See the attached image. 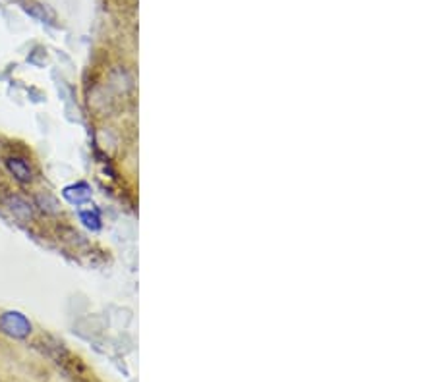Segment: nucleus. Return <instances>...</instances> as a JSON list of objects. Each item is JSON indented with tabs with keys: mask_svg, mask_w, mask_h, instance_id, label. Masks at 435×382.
<instances>
[{
	"mask_svg": "<svg viewBox=\"0 0 435 382\" xmlns=\"http://www.w3.org/2000/svg\"><path fill=\"white\" fill-rule=\"evenodd\" d=\"M0 328L2 332H6L8 336L14 338H26L31 332V324L29 321L18 311H8L0 317Z\"/></svg>",
	"mask_w": 435,
	"mask_h": 382,
	"instance_id": "nucleus-1",
	"label": "nucleus"
},
{
	"mask_svg": "<svg viewBox=\"0 0 435 382\" xmlns=\"http://www.w3.org/2000/svg\"><path fill=\"white\" fill-rule=\"evenodd\" d=\"M63 195L68 203H72V205H82V203H87L91 199V187L87 184L80 182V184L64 187Z\"/></svg>",
	"mask_w": 435,
	"mask_h": 382,
	"instance_id": "nucleus-2",
	"label": "nucleus"
},
{
	"mask_svg": "<svg viewBox=\"0 0 435 382\" xmlns=\"http://www.w3.org/2000/svg\"><path fill=\"white\" fill-rule=\"evenodd\" d=\"M6 207H8V211L14 214L16 219L29 220L31 217H33V209H31V205H29L26 199L12 195V197L6 199Z\"/></svg>",
	"mask_w": 435,
	"mask_h": 382,
	"instance_id": "nucleus-3",
	"label": "nucleus"
},
{
	"mask_svg": "<svg viewBox=\"0 0 435 382\" xmlns=\"http://www.w3.org/2000/svg\"><path fill=\"white\" fill-rule=\"evenodd\" d=\"M6 166L8 170L14 174L18 182H21V184L31 182V168H29V164L26 160H21V158H8Z\"/></svg>",
	"mask_w": 435,
	"mask_h": 382,
	"instance_id": "nucleus-4",
	"label": "nucleus"
},
{
	"mask_svg": "<svg viewBox=\"0 0 435 382\" xmlns=\"http://www.w3.org/2000/svg\"><path fill=\"white\" fill-rule=\"evenodd\" d=\"M37 205L47 212H58V209H60L58 201H56L50 193H39V195H37Z\"/></svg>",
	"mask_w": 435,
	"mask_h": 382,
	"instance_id": "nucleus-5",
	"label": "nucleus"
},
{
	"mask_svg": "<svg viewBox=\"0 0 435 382\" xmlns=\"http://www.w3.org/2000/svg\"><path fill=\"white\" fill-rule=\"evenodd\" d=\"M80 220L87 226L90 230H99L101 228V217L97 211H82L80 212Z\"/></svg>",
	"mask_w": 435,
	"mask_h": 382,
	"instance_id": "nucleus-6",
	"label": "nucleus"
}]
</instances>
